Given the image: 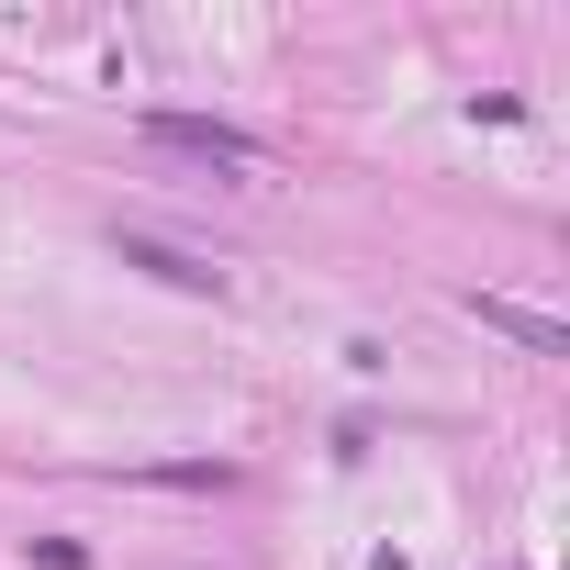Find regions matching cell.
I'll use <instances>...</instances> for the list:
<instances>
[{
  "instance_id": "6da1fadb",
  "label": "cell",
  "mask_w": 570,
  "mask_h": 570,
  "mask_svg": "<svg viewBox=\"0 0 570 570\" xmlns=\"http://www.w3.org/2000/svg\"><path fill=\"white\" fill-rule=\"evenodd\" d=\"M146 146H168V157H202V168H246V179H268V168H279V146H268V135H246V124H213V112H146Z\"/></svg>"
},
{
  "instance_id": "7a4b0ae2",
  "label": "cell",
  "mask_w": 570,
  "mask_h": 570,
  "mask_svg": "<svg viewBox=\"0 0 570 570\" xmlns=\"http://www.w3.org/2000/svg\"><path fill=\"white\" fill-rule=\"evenodd\" d=\"M124 268L168 279V292H190V303H213V292H224V268H213V257H190V246H168V235H135V224H124Z\"/></svg>"
}]
</instances>
